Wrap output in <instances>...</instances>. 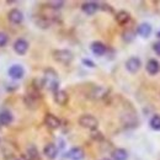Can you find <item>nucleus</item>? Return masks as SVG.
<instances>
[{"label":"nucleus","instance_id":"13","mask_svg":"<svg viewBox=\"0 0 160 160\" xmlns=\"http://www.w3.org/2000/svg\"><path fill=\"white\" fill-rule=\"evenodd\" d=\"M8 20L12 25H20L21 22L23 21V12L21 11L20 9L14 8L8 12Z\"/></svg>","mask_w":160,"mask_h":160},{"label":"nucleus","instance_id":"24","mask_svg":"<svg viewBox=\"0 0 160 160\" xmlns=\"http://www.w3.org/2000/svg\"><path fill=\"white\" fill-rule=\"evenodd\" d=\"M46 5H47V8H49V9H52V10H60V9H63V6L65 5V2H64L63 0H51V1H48Z\"/></svg>","mask_w":160,"mask_h":160},{"label":"nucleus","instance_id":"33","mask_svg":"<svg viewBox=\"0 0 160 160\" xmlns=\"http://www.w3.org/2000/svg\"><path fill=\"white\" fill-rule=\"evenodd\" d=\"M157 37H158V38H160V31H158V32H157Z\"/></svg>","mask_w":160,"mask_h":160},{"label":"nucleus","instance_id":"27","mask_svg":"<svg viewBox=\"0 0 160 160\" xmlns=\"http://www.w3.org/2000/svg\"><path fill=\"white\" fill-rule=\"evenodd\" d=\"M90 138L95 142H103L105 140V136L102 134V132H100L99 129H95V131H91L90 132Z\"/></svg>","mask_w":160,"mask_h":160},{"label":"nucleus","instance_id":"29","mask_svg":"<svg viewBox=\"0 0 160 160\" xmlns=\"http://www.w3.org/2000/svg\"><path fill=\"white\" fill-rule=\"evenodd\" d=\"M81 63H82L85 67H88V68H96L95 62L91 59H89V58H82V59H81Z\"/></svg>","mask_w":160,"mask_h":160},{"label":"nucleus","instance_id":"31","mask_svg":"<svg viewBox=\"0 0 160 160\" xmlns=\"http://www.w3.org/2000/svg\"><path fill=\"white\" fill-rule=\"evenodd\" d=\"M153 51L155 52V54H157V56H159L160 57V40L153 43Z\"/></svg>","mask_w":160,"mask_h":160},{"label":"nucleus","instance_id":"3","mask_svg":"<svg viewBox=\"0 0 160 160\" xmlns=\"http://www.w3.org/2000/svg\"><path fill=\"white\" fill-rule=\"evenodd\" d=\"M40 99H41L40 91H36V90H33L31 88L27 91V94L23 96V103H25V106L28 110H36V108H38Z\"/></svg>","mask_w":160,"mask_h":160},{"label":"nucleus","instance_id":"22","mask_svg":"<svg viewBox=\"0 0 160 160\" xmlns=\"http://www.w3.org/2000/svg\"><path fill=\"white\" fill-rule=\"evenodd\" d=\"M128 152L124 148H115L111 152V160H127Z\"/></svg>","mask_w":160,"mask_h":160},{"label":"nucleus","instance_id":"8","mask_svg":"<svg viewBox=\"0 0 160 160\" xmlns=\"http://www.w3.org/2000/svg\"><path fill=\"white\" fill-rule=\"evenodd\" d=\"M90 51H91V53L94 56L102 57L107 52V46L103 42H101V41H94V42L90 43Z\"/></svg>","mask_w":160,"mask_h":160},{"label":"nucleus","instance_id":"32","mask_svg":"<svg viewBox=\"0 0 160 160\" xmlns=\"http://www.w3.org/2000/svg\"><path fill=\"white\" fill-rule=\"evenodd\" d=\"M15 160H31L27 155H26V153L25 154H20L19 157H16V159Z\"/></svg>","mask_w":160,"mask_h":160},{"label":"nucleus","instance_id":"30","mask_svg":"<svg viewBox=\"0 0 160 160\" xmlns=\"http://www.w3.org/2000/svg\"><path fill=\"white\" fill-rule=\"evenodd\" d=\"M100 9L103 11H108V12H113V9L110 4H106V2H101L100 4Z\"/></svg>","mask_w":160,"mask_h":160},{"label":"nucleus","instance_id":"36","mask_svg":"<svg viewBox=\"0 0 160 160\" xmlns=\"http://www.w3.org/2000/svg\"><path fill=\"white\" fill-rule=\"evenodd\" d=\"M0 143H1V139H0Z\"/></svg>","mask_w":160,"mask_h":160},{"label":"nucleus","instance_id":"20","mask_svg":"<svg viewBox=\"0 0 160 160\" xmlns=\"http://www.w3.org/2000/svg\"><path fill=\"white\" fill-rule=\"evenodd\" d=\"M107 96V90L102 86H94L92 90L90 91V98L94 100H101Z\"/></svg>","mask_w":160,"mask_h":160},{"label":"nucleus","instance_id":"17","mask_svg":"<svg viewBox=\"0 0 160 160\" xmlns=\"http://www.w3.org/2000/svg\"><path fill=\"white\" fill-rule=\"evenodd\" d=\"M145 70H147V73H148L149 75H152V77L159 74L160 62L157 59H154V58L149 59L148 62H147V64H145Z\"/></svg>","mask_w":160,"mask_h":160},{"label":"nucleus","instance_id":"19","mask_svg":"<svg viewBox=\"0 0 160 160\" xmlns=\"http://www.w3.org/2000/svg\"><path fill=\"white\" fill-rule=\"evenodd\" d=\"M12 122H14V115L11 113V111H9V110H2V111L0 112V126H1V127H2V126L8 127V126H10Z\"/></svg>","mask_w":160,"mask_h":160},{"label":"nucleus","instance_id":"26","mask_svg":"<svg viewBox=\"0 0 160 160\" xmlns=\"http://www.w3.org/2000/svg\"><path fill=\"white\" fill-rule=\"evenodd\" d=\"M26 155L30 158L31 160H38V150L35 145H28L27 148V152H26Z\"/></svg>","mask_w":160,"mask_h":160},{"label":"nucleus","instance_id":"15","mask_svg":"<svg viewBox=\"0 0 160 160\" xmlns=\"http://www.w3.org/2000/svg\"><path fill=\"white\" fill-rule=\"evenodd\" d=\"M53 100L59 106H67L68 102H69V95H68V92L65 90L59 89L58 91H56L53 94Z\"/></svg>","mask_w":160,"mask_h":160},{"label":"nucleus","instance_id":"7","mask_svg":"<svg viewBox=\"0 0 160 160\" xmlns=\"http://www.w3.org/2000/svg\"><path fill=\"white\" fill-rule=\"evenodd\" d=\"M43 154L48 160L57 159V157L59 154V148L54 143H47L43 148Z\"/></svg>","mask_w":160,"mask_h":160},{"label":"nucleus","instance_id":"5","mask_svg":"<svg viewBox=\"0 0 160 160\" xmlns=\"http://www.w3.org/2000/svg\"><path fill=\"white\" fill-rule=\"evenodd\" d=\"M142 65H143L142 64V59H140L139 57H137V56L129 57L128 59L126 60V63H124V68H126V70L129 74H137L140 70Z\"/></svg>","mask_w":160,"mask_h":160},{"label":"nucleus","instance_id":"1","mask_svg":"<svg viewBox=\"0 0 160 160\" xmlns=\"http://www.w3.org/2000/svg\"><path fill=\"white\" fill-rule=\"evenodd\" d=\"M43 85L44 89L54 94L59 90V74L53 68H46L43 72Z\"/></svg>","mask_w":160,"mask_h":160},{"label":"nucleus","instance_id":"35","mask_svg":"<svg viewBox=\"0 0 160 160\" xmlns=\"http://www.w3.org/2000/svg\"><path fill=\"white\" fill-rule=\"evenodd\" d=\"M0 129H1V126H0Z\"/></svg>","mask_w":160,"mask_h":160},{"label":"nucleus","instance_id":"18","mask_svg":"<svg viewBox=\"0 0 160 160\" xmlns=\"http://www.w3.org/2000/svg\"><path fill=\"white\" fill-rule=\"evenodd\" d=\"M115 20L120 26H126L131 21V14L126 10H120L115 14Z\"/></svg>","mask_w":160,"mask_h":160},{"label":"nucleus","instance_id":"28","mask_svg":"<svg viewBox=\"0 0 160 160\" xmlns=\"http://www.w3.org/2000/svg\"><path fill=\"white\" fill-rule=\"evenodd\" d=\"M8 43H9V35L2 32V31H0V48L5 47Z\"/></svg>","mask_w":160,"mask_h":160},{"label":"nucleus","instance_id":"11","mask_svg":"<svg viewBox=\"0 0 160 160\" xmlns=\"http://www.w3.org/2000/svg\"><path fill=\"white\" fill-rule=\"evenodd\" d=\"M8 75L14 80H20L25 75V69L21 64H12L9 69H8Z\"/></svg>","mask_w":160,"mask_h":160},{"label":"nucleus","instance_id":"25","mask_svg":"<svg viewBox=\"0 0 160 160\" xmlns=\"http://www.w3.org/2000/svg\"><path fill=\"white\" fill-rule=\"evenodd\" d=\"M149 127L153 131H160V115H154L149 120Z\"/></svg>","mask_w":160,"mask_h":160},{"label":"nucleus","instance_id":"34","mask_svg":"<svg viewBox=\"0 0 160 160\" xmlns=\"http://www.w3.org/2000/svg\"><path fill=\"white\" fill-rule=\"evenodd\" d=\"M99 160H111L110 158H101V159H99Z\"/></svg>","mask_w":160,"mask_h":160},{"label":"nucleus","instance_id":"16","mask_svg":"<svg viewBox=\"0 0 160 160\" xmlns=\"http://www.w3.org/2000/svg\"><path fill=\"white\" fill-rule=\"evenodd\" d=\"M33 21H35L36 26H37L38 28H42V30L49 28L51 25H52V22H53L51 18H48V16H46V15H36Z\"/></svg>","mask_w":160,"mask_h":160},{"label":"nucleus","instance_id":"14","mask_svg":"<svg viewBox=\"0 0 160 160\" xmlns=\"http://www.w3.org/2000/svg\"><path fill=\"white\" fill-rule=\"evenodd\" d=\"M152 32H153V27H152V25L149 22H142V23L138 25V27L136 28V33L138 36H140L142 38L150 37Z\"/></svg>","mask_w":160,"mask_h":160},{"label":"nucleus","instance_id":"9","mask_svg":"<svg viewBox=\"0 0 160 160\" xmlns=\"http://www.w3.org/2000/svg\"><path fill=\"white\" fill-rule=\"evenodd\" d=\"M64 157L68 160H82L85 158V152L81 147H73L65 153Z\"/></svg>","mask_w":160,"mask_h":160},{"label":"nucleus","instance_id":"12","mask_svg":"<svg viewBox=\"0 0 160 160\" xmlns=\"http://www.w3.org/2000/svg\"><path fill=\"white\" fill-rule=\"evenodd\" d=\"M14 51L16 54L19 56H25L30 48V43L25 38H18V40L14 42V46H12Z\"/></svg>","mask_w":160,"mask_h":160},{"label":"nucleus","instance_id":"23","mask_svg":"<svg viewBox=\"0 0 160 160\" xmlns=\"http://www.w3.org/2000/svg\"><path fill=\"white\" fill-rule=\"evenodd\" d=\"M136 36H137V33H136V31L132 30V28H127V30H124V31L122 32V40L124 41L126 43L133 42L134 38H136Z\"/></svg>","mask_w":160,"mask_h":160},{"label":"nucleus","instance_id":"2","mask_svg":"<svg viewBox=\"0 0 160 160\" xmlns=\"http://www.w3.org/2000/svg\"><path fill=\"white\" fill-rule=\"evenodd\" d=\"M52 58L54 62L59 63L62 65H70L74 60V53L70 49L67 48H62V49H54L52 52Z\"/></svg>","mask_w":160,"mask_h":160},{"label":"nucleus","instance_id":"4","mask_svg":"<svg viewBox=\"0 0 160 160\" xmlns=\"http://www.w3.org/2000/svg\"><path fill=\"white\" fill-rule=\"evenodd\" d=\"M78 123H79L80 127H82L85 129H89L90 132L99 128V120L94 115H90V113L81 115L79 120H78Z\"/></svg>","mask_w":160,"mask_h":160},{"label":"nucleus","instance_id":"6","mask_svg":"<svg viewBox=\"0 0 160 160\" xmlns=\"http://www.w3.org/2000/svg\"><path fill=\"white\" fill-rule=\"evenodd\" d=\"M43 123H44V126H46L47 128H49V129H52V131L58 129L60 126H62V121H60L59 117L56 116L54 113H51V112H48V113L44 115Z\"/></svg>","mask_w":160,"mask_h":160},{"label":"nucleus","instance_id":"21","mask_svg":"<svg viewBox=\"0 0 160 160\" xmlns=\"http://www.w3.org/2000/svg\"><path fill=\"white\" fill-rule=\"evenodd\" d=\"M122 123L124 127H128V128H134L138 126V120L134 115H131V113H126L123 115L122 117Z\"/></svg>","mask_w":160,"mask_h":160},{"label":"nucleus","instance_id":"10","mask_svg":"<svg viewBox=\"0 0 160 160\" xmlns=\"http://www.w3.org/2000/svg\"><path fill=\"white\" fill-rule=\"evenodd\" d=\"M98 10H100V2L98 1H85L81 4V11L89 16L96 14Z\"/></svg>","mask_w":160,"mask_h":160}]
</instances>
